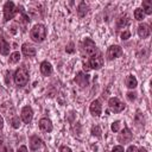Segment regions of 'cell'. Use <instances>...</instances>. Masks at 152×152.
Masks as SVG:
<instances>
[{
    "mask_svg": "<svg viewBox=\"0 0 152 152\" xmlns=\"http://www.w3.org/2000/svg\"><path fill=\"white\" fill-rule=\"evenodd\" d=\"M142 12L145 14H152V1L151 0H144L142 1Z\"/></svg>",
    "mask_w": 152,
    "mask_h": 152,
    "instance_id": "obj_21",
    "label": "cell"
},
{
    "mask_svg": "<svg viewBox=\"0 0 152 152\" xmlns=\"http://www.w3.org/2000/svg\"><path fill=\"white\" fill-rule=\"evenodd\" d=\"M30 38L36 43H42L46 38V27L43 24H36L30 31Z\"/></svg>",
    "mask_w": 152,
    "mask_h": 152,
    "instance_id": "obj_1",
    "label": "cell"
},
{
    "mask_svg": "<svg viewBox=\"0 0 152 152\" xmlns=\"http://www.w3.org/2000/svg\"><path fill=\"white\" fill-rule=\"evenodd\" d=\"M21 120L25 122V124H30L33 119V110L30 106H25L21 108Z\"/></svg>",
    "mask_w": 152,
    "mask_h": 152,
    "instance_id": "obj_10",
    "label": "cell"
},
{
    "mask_svg": "<svg viewBox=\"0 0 152 152\" xmlns=\"http://www.w3.org/2000/svg\"><path fill=\"white\" fill-rule=\"evenodd\" d=\"M21 52L26 57H34L36 53H37V50H36V48L33 45H31L28 43H24L21 45Z\"/></svg>",
    "mask_w": 152,
    "mask_h": 152,
    "instance_id": "obj_12",
    "label": "cell"
},
{
    "mask_svg": "<svg viewBox=\"0 0 152 152\" xmlns=\"http://www.w3.org/2000/svg\"><path fill=\"white\" fill-rule=\"evenodd\" d=\"M81 50H82V52L86 53V56H88V57H93V56H95V53L97 52V48H96L94 40L90 39V38H84V40L82 42V48H81Z\"/></svg>",
    "mask_w": 152,
    "mask_h": 152,
    "instance_id": "obj_4",
    "label": "cell"
},
{
    "mask_svg": "<svg viewBox=\"0 0 152 152\" xmlns=\"http://www.w3.org/2000/svg\"><path fill=\"white\" fill-rule=\"evenodd\" d=\"M128 24H129V18H128L127 14H121V15L118 18V20H116V27H118V28H124V27H126Z\"/></svg>",
    "mask_w": 152,
    "mask_h": 152,
    "instance_id": "obj_18",
    "label": "cell"
},
{
    "mask_svg": "<svg viewBox=\"0 0 152 152\" xmlns=\"http://www.w3.org/2000/svg\"><path fill=\"white\" fill-rule=\"evenodd\" d=\"M11 125H12V127L13 128H19L20 127V119H19V116H13L12 119H11Z\"/></svg>",
    "mask_w": 152,
    "mask_h": 152,
    "instance_id": "obj_25",
    "label": "cell"
},
{
    "mask_svg": "<svg viewBox=\"0 0 152 152\" xmlns=\"http://www.w3.org/2000/svg\"><path fill=\"white\" fill-rule=\"evenodd\" d=\"M126 152H137V147L134 146V145H131L128 148H127V151Z\"/></svg>",
    "mask_w": 152,
    "mask_h": 152,
    "instance_id": "obj_34",
    "label": "cell"
},
{
    "mask_svg": "<svg viewBox=\"0 0 152 152\" xmlns=\"http://www.w3.org/2000/svg\"><path fill=\"white\" fill-rule=\"evenodd\" d=\"M4 127V119H2V116L0 115V129Z\"/></svg>",
    "mask_w": 152,
    "mask_h": 152,
    "instance_id": "obj_35",
    "label": "cell"
},
{
    "mask_svg": "<svg viewBox=\"0 0 152 152\" xmlns=\"http://www.w3.org/2000/svg\"><path fill=\"white\" fill-rule=\"evenodd\" d=\"M19 11L20 10H18L15 7V5H14L13 1L5 2V5H4V21H8V20L13 19Z\"/></svg>",
    "mask_w": 152,
    "mask_h": 152,
    "instance_id": "obj_5",
    "label": "cell"
},
{
    "mask_svg": "<svg viewBox=\"0 0 152 152\" xmlns=\"http://www.w3.org/2000/svg\"><path fill=\"white\" fill-rule=\"evenodd\" d=\"M137 86H138V81H137L135 76L128 75V76L126 77V87H127L128 89H134Z\"/></svg>",
    "mask_w": 152,
    "mask_h": 152,
    "instance_id": "obj_20",
    "label": "cell"
},
{
    "mask_svg": "<svg viewBox=\"0 0 152 152\" xmlns=\"http://www.w3.org/2000/svg\"><path fill=\"white\" fill-rule=\"evenodd\" d=\"M91 135H94V137H96V138H101V135H102V129H101V127L100 126H93L91 127Z\"/></svg>",
    "mask_w": 152,
    "mask_h": 152,
    "instance_id": "obj_24",
    "label": "cell"
},
{
    "mask_svg": "<svg viewBox=\"0 0 152 152\" xmlns=\"http://www.w3.org/2000/svg\"><path fill=\"white\" fill-rule=\"evenodd\" d=\"M40 72H42V75H44V76H50L51 74H52V65H51V63H49L48 61H43L42 63H40Z\"/></svg>",
    "mask_w": 152,
    "mask_h": 152,
    "instance_id": "obj_16",
    "label": "cell"
},
{
    "mask_svg": "<svg viewBox=\"0 0 152 152\" xmlns=\"http://www.w3.org/2000/svg\"><path fill=\"white\" fill-rule=\"evenodd\" d=\"M124 53L121 46L119 45H110L108 49H107V52H106V57L108 61H112V59H115V58H119L121 57Z\"/></svg>",
    "mask_w": 152,
    "mask_h": 152,
    "instance_id": "obj_6",
    "label": "cell"
},
{
    "mask_svg": "<svg viewBox=\"0 0 152 152\" xmlns=\"http://www.w3.org/2000/svg\"><path fill=\"white\" fill-rule=\"evenodd\" d=\"M112 152H124V147L121 145H116V146L113 147Z\"/></svg>",
    "mask_w": 152,
    "mask_h": 152,
    "instance_id": "obj_30",
    "label": "cell"
},
{
    "mask_svg": "<svg viewBox=\"0 0 152 152\" xmlns=\"http://www.w3.org/2000/svg\"><path fill=\"white\" fill-rule=\"evenodd\" d=\"M89 110H90V114L93 116L99 118L102 113V104H101L100 100H94L89 106Z\"/></svg>",
    "mask_w": 152,
    "mask_h": 152,
    "instance_id": "obj_9",
    "label": "cell"
},
{
    "mask_svg": "<svg viewBox=\"0 0 152 152\" xmlns=\"http://www.w3.org/2000/svg\"><path fill=\"white\" fill-rule=\"evenodd\" d=\"M17 152H28V151H27V147H26L25 145H21V146H19V147H18Z\"/></svg>",
    "mask_w": 152,
    "mask_h": 152,
    "instance_id": "obj_33",
    "label": "cell"
},
{
    "mask_svg": "<svg viewBox=\"0 0 152 152\" xmlns=\"http://www.w3.org/2000/svg\"><path fill=\"white\" fill-rule=\"evenodd\" d=\"M65 51H66V52H69V53L74 52V44H72V43H69L68 48H65Z\"/></svg>",
    "mask_w": 152,
    "mask_h": 152,
    "instance_id": "obj_31",
    "label": "cell"
},
{
    "mask_svg": "<svg viewBox=\"0 0 152 152\" xmlns=\"http://www.w3.org/2000/svg\"><path fill=\"white\" fill-rule=\"evenodd\" d=\"M132 139H133V133H132L131 129L125 125V126H124V129H122V131L119 133V135H118V141H119L120 144L125 145V144L131 142Z\"/></svg>",
    "mask_w": 152,
    "mask_h": 152,
    "instance_id": "obj_7",
    "label": "cell"
},
{
    "mask_svg": "<svg viewBox=\"0 0 152 152\" xmlns=\"http://www.w3.org/2000/svg\"><path fill=\"white\" fill-rule=\"evenodd\" d=\"M102 65H103V58L99 55V56H93V57H90V59L88 61V63H83V70L87 72V71H89L90 69H93V70H99V69H101L102 68Z\"/></svg>",
    "mask_w": 152,
    "mask_h": 152,
    "instance_id": "obj_3",
    "label": "cell"
},
{
    "mask_svg": "<svg viewBox=\"0 0 152 152\" xmlns=\"http://www.w3.org/2000/svg\"><path fill=\"white\" fill-rule=\"evenodd\" d=\"M104 152H108V151H104Z\"/></svg>",
    "mask_w": 152,
    "mask_h": 152,
    "instance_id": "obj_37",
    "label": "cell"
},
{
    "mask_svg": "<svg viewBox=\"0 0 152 152\" xmlns=\"http://www.w3.org/2000/svg\"><path fill=\"white\" fill-rule=\"evenodd\" d=\"M20 61V53L18 51H14L10 55V58H8V63L10 64H15Z\"/></svg>",
    "mask_w": 152,
    "mask_h": 152,
    "instance_id": "obj_22",
    "label": "cell"
},
{
    "mask_svg": "<svg viewBox=\"0 0 152 152\" xmlns=\"http://www.w3.org/2000/svg\"><path fill=\"white\" fill-rule=\"evenodd\" d=\"M14 83L18 87H24L26 86V83L28 82V71L25 66H20L15 70L14 76H13Z\"/></svg>",
    "mask_w": 152,
    "mask_h": 152,
    "instance_id": "obj_2",
    "label": "cell"
},
{
    "mask_svg": "<svg viewBox=\"0 0 152 152\" xmlns=\"http://www.w3.org/2000/svg\"><path fill=\"white\" fill-rule=\"evenodd\" d=\"M150 32H151V30H150V26L147 24L142 23V24H140L138 26V36L140 38H142V39L144 38H147L150 36Z\"/></svg>",
    "mask_w": 152,
    "mask_h": 152,
    "instance_id": "obj_15",
    "label": "cell"
},
{
    "mask_svg": "<svg viewBox=\"0 0 152 152\" xmlns=\"http://www.w3.org/2000/svg\"><path fill=\"white\" fill-rule=\"evenodd\" d=\"M43 145H44V142H43V140H42L38 135H32V137H30V148H31L32 151L39 150L40 147H43Z\"/></svg>",
    "mask_w": 152,
    "mask_h": 152,
    "instance_id": "obj_14",
    "label": "cell"
},
{
    "mask_svg": "<svg viewBox=\"0 0 152 152\" xmlns=\"http://www.w3.org/2000/svg\"><path fill=\"white\" fill-rule=\"evenodd\" d=\"M120 125H121V122H120L119 120H116V121H114V122L112 124L110 129H112L114 133H116V132H119V129H120Z\"/></svg>",
    "mask_w": 152,
    "mask_h": 152,
    "instance_id": "obj_26",
    "label": "cell"
},
{
    "mask_svg": "<svg viewBox=\"0 0 152 152\" xmlns=\"http://www.w3.org/2000/svg\"><path fill=\"white\" fill-rule=\"evenodd\" d=\"M127 99L129 100V101H134L135 99H137V94L134 93V91H129V93H127Z\"/></svg>",
    "mask_w": 152,
    "mask_h": 152,
    "instance_id": "obj_28",
    "label": "cell"
},
{
    "mask_svg": "<svg viewBox=\"0 0 152 152\" xmlns=\"http://www.w3.org/2000/svg\"><path fill=\"white\" fill-rule=\"evenodd\" d=\"M88 11H89V6L84 1H81L80 5H78V7H77V14H78V17L80 18L86 17V14L88 13Z\"/></svg>",
    "mask_w": 152,
    "mask_h": 152,
    "instance_id": "obj_19",
    "label": "cell"
},
{
    "mask_svg": "<svg viewBox=\"0 0 152 152\" xmlns=\"http://www.w3.org/2000/svg\"><path fill=\"white\" fill-rule=\"evenodd\" d=\"M137 152H147V150H146V148H144V147H140L139 150H137Z\"/></svg>",
    "mask_w": 152,
    "mask_h": 152,
    "instance_id": "obj_36",
    "label": "cell"
},
{
    "mask_svg": "<svg viewBox=\"0 0 152 152\" xmlns=\"http://www.w3.org/2000/svg\"><path fill=\"white\" fill-rule=\"evenodd\" d=\"M59 152H72V151H71V148H70L69 146H66V145H62V146L59 147Z\"/></svg>",
    "mask_w": 152,
    "mask_h": 152,
    "instance_id": "obj_29",
    "label": "cell"
},
{
    "mask_svg": "<svg viewBox=\"0 0 152 152\" xmlns=\"http://www.w3.org/2000/svg\"><path fill=\"white\" fill-rule=\"evenodd\" d=\"M108 107L114 113H120V112H122L125 109L124 102L120 99H118V97H110L108 100Z\"/></svg>",
    "mask_w": 152,
    "mask_h": 152,
    "instance_id": "obj_8",
    "label": "cell"
},
{
    "mask_svg": "<svg viewBox=\"0 0 152 152\" xmlns=\"http://www.w3.org/2000/svg\"><path fill=\"white\" fill-rule=\"evenodd\" d=\"M38 126L40 128V131L43 132H46V133H50L52 129H53V126H52V122L50 119L48 118H42L38 122Z\"/></svg>",
    "mask_w": 152,
    "mask_h": 152,
    "instance_id": "obj_11",
    "label": "cell"
},
{
    "mask_svg": "<svg viewBox=\"0 0 152 152\" xmlns=\"http://www.w3.org/2000/svg\"><path fill=\"white\" fill-rule=\"evenodd\" d=\"M120 37H121V39H122V40H127V39L131 37V32H129V31H127V30H125V31H122V32H121V36H120Z\"/></svg>",
    "mask_w": 152,
    "mask_h": 152,
    "instance_id": "obj_27",
    "label": "cell"
},
{
    "mask_svg": "<svg viewBox=\"0 0 152 152\" xmlns=\"http://www.w3.org/2000/svg\"><path fill=\"white\" fill-rule=\"evenodd\" d=\"M134 18H135V20H138V21H141V20L145 18V13L142 12V10H141L140 7L135 8V11H134Z\"/></svg>",
    "mask_w": 152,
    "mask_h": 152,
    "instance_id": "obj_23",
    "label": "cell"
},
{
    "mask_svg": "<svg viewBox=\"0 0 152 152\" xmlns=\"http://www.w3.org/2000/svg\"><path fill=\"white\" fill-rule=\"evenodd\" d=\"M74 81H75L78 86H81V87H86V86L89 84V77H88V75H86V74L82 72V71H80V72L76 74Z\"/></svg>",
    "mask_w": 152,
    "mask_h": 152,
    "instance_id": "obj_13",
    "label": "cell"
},
{
    "mask_svg": "<svg viewBox=\"0 0 152 152\" xmlns=\"http://www.w3.org/2000/svg\"><path fill=\"white\" fill-rule=\"evenodd\" d=\"M0 152H8V150H7V147L5 146V144H4V141H1V140H0Z\"/></svg>",
    "mask_w": 152,
    "mask_h": 152,
    "instance_id": "obj_32",
    "label": "cell"
},
{
    "mask_svg": "<svg viewBox=\"0 0 152 152\" xmlns=\"http://www.w3.org/2000/svg\"><path fill=\"white\" fill-rule=\"evenodd\" d=\"M10 49H11L10 43L2 36H0V53L4 56H7L10 53Z\"/></svg>",
    "mask_w": 152,
    "mask_h": 152,
    "instance_id": "obj_17",
    "label": "cell"
}]
</instances>
